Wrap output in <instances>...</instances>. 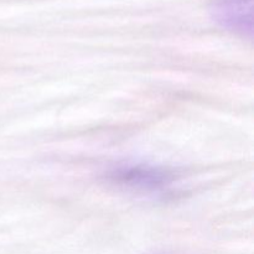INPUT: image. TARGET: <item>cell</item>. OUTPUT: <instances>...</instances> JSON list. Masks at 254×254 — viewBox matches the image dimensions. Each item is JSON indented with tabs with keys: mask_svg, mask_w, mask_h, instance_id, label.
Returning <instances> with one entry per match:
<instances>
[{
	"mask_svg": "<svg viewBox=\"0 0 254 254\" xmlns=\"http://www.w3.org/2000/svg\"><path fill=\"white\" fill-rule=\"evenodd\" d=\"M210 12L212 19L225 29L252 36L253 0H212Z\"/></svg>",
	"mask_w": 254,
	"mask_h": 254,
	"instance_id": "obj_1",
	"label": "cell"
},
{
	"mask_svg": "<svg viewBox=\"0 0 254 254\" xmlns=\"http://www.w3.org/2000/svg\"><path fill=\"white\" fill-rule=\"evenodd\" d=\"M112 179L119 185L141 191H158L169 184L170 176L154 166H124L112 174Z\"/></svg>",
	"mask_w": 254,
	"mask_h": 254,
	"instance_id": "obj_2",
	"label": "cell"
}]
</instances>
